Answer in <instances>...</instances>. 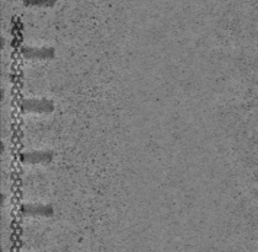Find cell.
I'll return each mask as SVG.
<instances>
[{
  "label": "cell",
  "instance_id": "cell-1",
  "mask_svg": "<svg viewBox=\"0 0 258 252\" xmlns=\"http://www.w3.org/2000/svg\"><path fill=\"white\" fill-rule=\"evenodd\" d=\"M22 112H35V113H49L54 111V102L46 99H26L20 102Z\"/></svg>",
  "mask_w": 258,
  "mask_h": 252
},
{
  "label": "cell",
  "instance_id": "cell-2",
  "mask_svg": "<svg viewBox=\"0 0 258 252\" xmlns=\"http://www.w3.org/2000/svg\"><path fill=\"white\" fill-rule=\"evenodd\" d=\"M54 158L53 151H27V153H22L20 155V161L22 164L27 165H36V164H47L50 162Z\"/></svg>",
  "mask_w": 258,
  "mask_h": 252
},
{
  "label": "cell",
  "instance_id": "cell-3",
  "mask_svg": "<svg viewBox=\"0 0 258 252\" xmlns=\"http://www.w3.org/2000/svg\"><path fill=\"white\" fill-rule=\"evenodd\" d=\"M21 55L25 59H37L46 60L53 59L55 57V50L53 48H32V47H24L21 49Z\"/></svg>",
  "mask_w": 258,
  "mask_h": 252
},
{
  "label": "cell",
  "instance_id": "cell-4",
  "mask_svg": "<svg viewBox=\"0 0 258 252\" xmlns=\"http://www.w3.org/2000/svg\"><path fill=\"white\" fill-rule=\"evenodd\" d=\"M20 214L24 217H52L54 214V209L50 206L42 204H22Z\"/></svg>",
  "mask_w": 258,
  "mask_h": 252
},
{
  "label": "cell",
  "instance_id": "cell-5",
  "mask_svg": "<svg viewBox=\"0 0 258 252\" xmlns=\"http://www.w3.org/2000/svg\"><path fill=\"white\" fill-rule=\"evenodd\" d=\"M25 7H37V8H53L57 0H22Z\"/></svg>",
  "mask_w": 258,
  "mask_h": 252
}]
</instances>
